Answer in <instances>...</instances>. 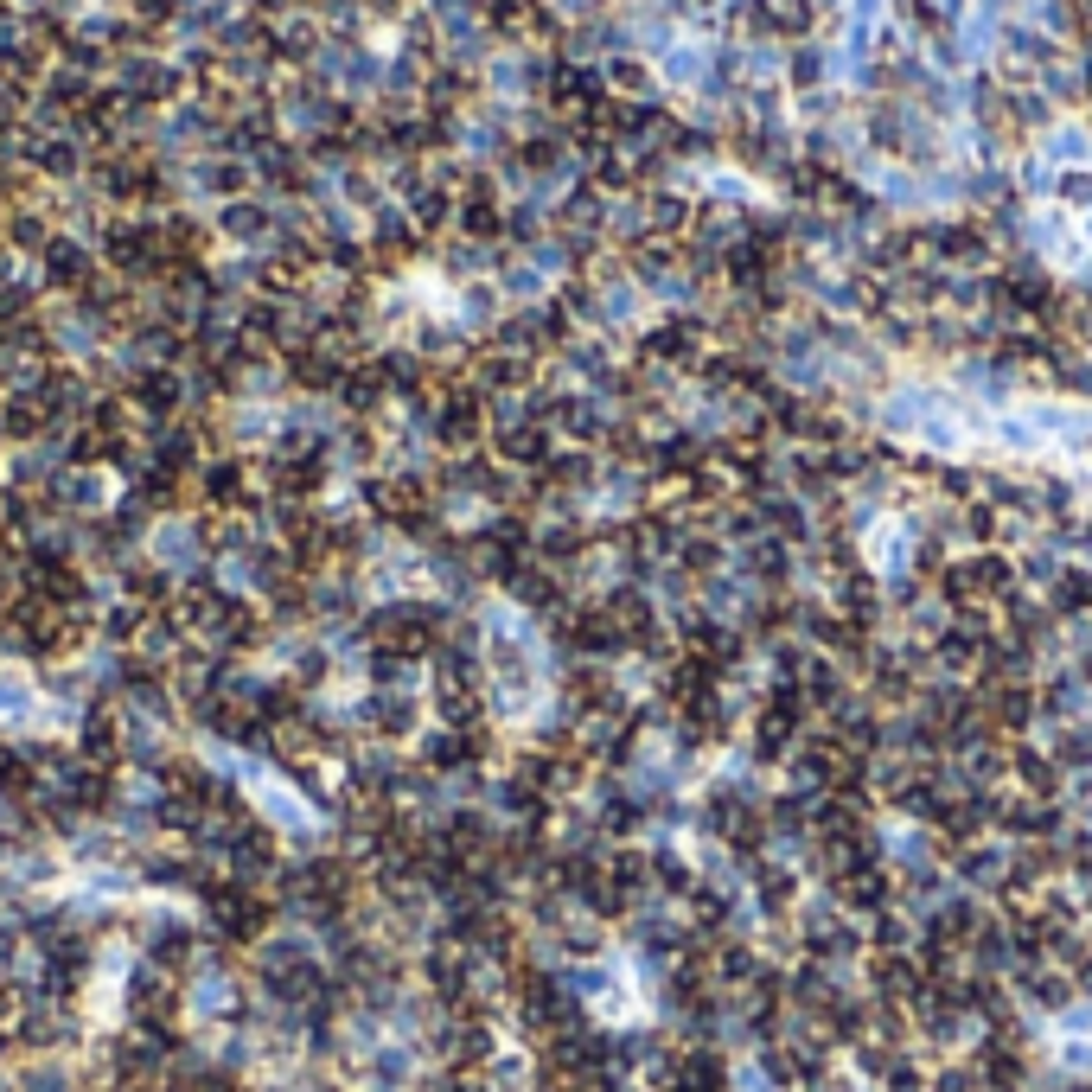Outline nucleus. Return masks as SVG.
Returning a JSON list of instances; mask_svg holds the SVG:
<instances>
[{
    "label": "nucleus",
    "instance_id": "f257e3e1",
    "mask_svg": "<svg viewBox=\"0 0 1092 1092\" xmlns=\"http://www.w3.org/2000/svg\"><path fill=\"white\" fill-rule=\"evenodd\" d=\"M805 696H812V709L818 716H831V709L837 703H849V696H856V678H849V665H837V658L831 652H812L805 658Z\"/></svg>",
    "mask_w": 1092,
    "mask_h": 1092
},
{
    "label": "nucleus",
    "instance_id": "f03ea898",
    "mask_svg": "<svg viewBox=\"0 0 1092 1092\" xmlns=\"http://www.w3.org/2000/svg\"><path fill=\"white\" fill-rule=\"evenodd\" d=\"M965 575H971V588H978V601H1003L1009 588L1022 582L1016 575V556H1009V549H965Z\"/></svg>",
    "mask_w": 1092,
    "mask_h": 1092
},
{
    "label": "nucleus",
    "instance_id": "7ed1b4c3",
    "mask_svg": "<svg viewBox=\"0 0 1092 1092\" xmlns=\"http://www.w3.org/2000/svg\"><path fill=\"white\" fill-rule=\"evenodd\" d=\"M671 562H678L691 582H709V575H722L728 562H735V549H728L716 531H684V544H678V556H671Z\"/></svg>",
    "mask_w": 1092,
    "mask_h": 1092
},
{
    "label": "nucleus",
    "instance_id": "20e7f679",
    "mask_svg": "<svg viewBox=\"0 0 1092 1092\" xmlns=\"http://www.w3.org/2000/svg\"><path fill=\"white\" fill-rule=\"evenodd\" d=\"M959 875L971 888H996L1009 875V849L1003 843H965L959 849Z\"/></svg>",
    "mask_w": 1092,
    "mask_h": 1092
},
{
    "label": "nucleus",
    "instance_id": "39448f33",
    "mask_svg": "<svg viewBox=\"0 0 1092 1092\" xmlns=\"http://www.w3.org/2000/svg\"><path fill=\"white\" fill-rule=\"evenodd\" d=\"M645 224H652L658 237H678V231H691V205H684L678 192H652L645 198Z\"/></svg>",
    "mask_w": 1092,
    "mask_h": 1092
},
{
    "label": "nucleus",
    "instance_id": "423d86ee",
    "mask_svg": "<svg viewBox=\"0 0 1092 1092\" xmlns=\"http://www.w3.org/2000/svg\"><path fill=\"white\" fill-rule=\"evenodd\" d=\"M786 77H792V84H799V90H812L818 77H825V58H818V45H799V51H792Z\"/></svg>",
    "mask_w": 1092,
    "mask_h": 1092
},
{
    "label": "nucleus",
    "instance_id": "0eeeda50",
    "mask_svg": "<svg viewBox=\"0 0 1092 1092\" xmlns=\"http://www.w3.org/2000/svg\"><path fill=\"white\" fill-rule=\"evenodd\" d=\"M607 77H614V90H652V77H645L639 58H614V64H607Z\"/></svg>",
    "mask_w": 1092,
    "mask_h": 1092
},
{
    "label": "nucleus",
    "instance_id": "6e6552de",
    "mask_svg": "<svg viewBox=\"0 0 1092 1092\" xmlns=\"http://www.w3.org/2000/svg\"><path fill=\"white\" fill-rule=\"evenodd\" d=\"M658 882L665 888H691V862H684L678 849H658Z\"/></svg>",
    "mask_w": 1092,
    "mask_h": 1092
},
{
    "label": "nucleus",
    "instance_id": "1a4fd4ad",
    "mask_svg": "<svg viewBox=\"0 0 1092 1092\" xmlns=\"http://www.w3.org/2000/svg\"><path fill=\"white\" fill-rule=\"evenodd\" d=\"M696 71H703V58H696V51H671V58H665V77H678V84H691Z\"/></svg>",
    "mask_w": 1092,
    "mask_h": 1092
},
{
    "label": "nucleus",
    "instance_id": "9d476101",
    "mask_svg": "<svg viewBox=\"0 0 1092 1092\" xmlns=\"http://www.w3.org/2000/svg\"><path fill=\"white\" fill-rule=\"evenodd\" d=\"M901 939H908V920H901V913H882V920H875V946H901Z\"/></svg>",
    "mask_w": 1092,
    "mask_h": 1092
},
{
    "label": "nucleus",
    "instance_id": "9b49d317",
    "mask_svg": "<svg viewBox=\"0 0 1092 1092\" xmlns=\"http://www.w3.org/2000/svg\"><path fill=\"white\" fill-rule=\"evenodd\" d=\"M1060 198H1073V205H1092V180H1086V173H1067V180H1060Z\"/></svg>",
    "mask_w": 1092,
    "mask_h": 1092
},
{
    "label": "nucleus",
    "instance_id": "f8f14e48",
    "mask_svg": "<svg viewBox=\"0 0 1092 1092\" xmlns=\"http://www.w3.org/2000/svg\"><path fill=\"white\" fill-rule=\"evenodd\" d=\"M1048 147H1055V160H1080V154H1086V141H1080V134H1073V128H1067V134H1055V141H1048Z\"/></svg>",
    "mask_w": 1092,
    "mask_h": 1092
},
{
    "label": "nucleus",
    "instance_id": "ddd939ff",
    "mask_svg": "<svg viewBox=\"0 0 1092 1092\" xmlns=\"http://www.w3.org/2000/svg\"><path fill=\"white\" fill-rule=\"evenodd\" d=\"M1086 454H1092V428H1086Z\"/></svg>",
    "mask_w": 1092,
    "mask_h": 1092
}]
</instances>
